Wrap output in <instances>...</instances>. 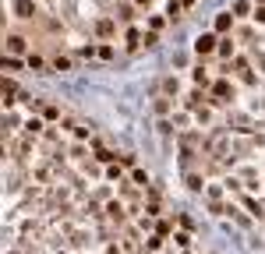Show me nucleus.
I'll return each mask as SVG.
<instances>
[{"instance_id": "nucleus-30", "label": "nucleus", "mask_w": 265, "mask_h": 254, "mask_svg": "<svg viewBox=\"0 0 265 254\" xmlns=\"http://www.w3.org/2000/svg\"><path fill=\"white\" fill-rule=\"evenodd\" d=\"M251 18H255V21H258V25H265V4H258V7H255V14H251Z\"/></svg>"}, {"instance_id": "nucleus-33", "label": "nucleus", "mask_w": 265, "mask_h": 254, "mask_svg": "<svg viewBox=\"0 0 265 254\" xmlns=\"http://www.w3.org/2000/svg\"><path fill=\"white\" fill-rule=\"evenodd\" d=\"M117 162H121V166H134V155H128V152H124V155H117Z\"/></svg>"}, {"instance_id": "nucleus-13", "label": "nucleus", "mask_w": 265, "mask_h": 254, "mask_svg": "<svg viewBox=\"0 0 265 254\" xmlns=\"http://www.w3.org/2000/svg\"><path fill=\"white\" fill-rule=\"evenodd\" d=\"M244 205H248V212H251L255 219H262V216H265V205H262V201H255V198H244Z\"/></svg>"}, {"instance_id": "nucleus-14", "label": "nucleus", "mask_w": 265, "mask_h": 254, "mask_svg": "<svg viewBox=\"0 0 265 254\" xmlns=\"http://www.w3.org/2000/svg\"><path fill=\"white\" fill-rule=\"evenodd\" d=\"M191 81L198 85V89H205V85H209V71H205V67H195V71H191Z\"/></svg>"}, {"instance_id": "nucleus-9", "label": "nucleus", "mask_w": 265, "mask_h": 254, "mask_svg": "<svg viewBox=\"0 0 265 254\" xmlns=\"http://www.w3.org/2000/svg\"><path fill=\"white\" fill-rule=\"evenodd\" d=\"M25 64H28V71H35V74H43V71H46V60H43L39 53H28Z\"/></svg>"}, {"instance_id": "nucleus-27", "label": "nucleus", "mask_w": 265, "mask_h": 254, "mask_svg": "<svg viewBox=\"0 0 265 254\" xmlns=\"http://www.w3.org/2000/svg\"><path fill=\"white\" fill-rule=\"evenodd\" d=\"M35 177H39V180H50L53 169H50V166H35Z\"/></svg>"}, {"instance_id": "nucleus-23", "label": "nucleus", "mask_w": 265, "mask_h": 254, "mask_svg": "<svg viewBox=\"0 0 265 254\" xmlns=\"http://www.w3.org/2000/svg\"><path fill=\"white\" fill-rule=\"evenodd\" d=\"M106 177L121 184V166H117V162H110V166H106Z\"/></svg>"}, {"instance_id": "nucleus-29", "label": "nucleus", "mask_w": 265, "mask_h": 254, "mask_svg": "<svg viewBox=\"0 0 265 254\" xmlns=\"http://www.w3.org/2000/svg\"><path fill=\"white\" fill-rule=\"evenodd\" d=\"M96 57H99V60H110V57H113V46H99Z\"/></svg>"}, {"instance_id": "nucleus-11", "label": "nucleus", "mask_w": 265, "mask_h": 254, "mask_svg": "<svg viewBox=\"0 0 265 254\" xmlns=\"http://www.w3.org/2000/svg\"><path fill=\"white\" fill-rule=\"evenodd\" d=\"M50 67H53V71H60V74H67V71H71V57H64V53H57V57L50 60Z\"/></svg>"}, {"instance_id": "nucleus-18", "label": "nucleus", "mask_w": 265, "mask_h": 254, "mask_svg": "<svg viewBox=\"0 0 265 254\" xmlns=\"http://www.w3.org/2000/svg\"><path fill=\"white\" fill-rule=\"evenodd\" d=\"M163 25H166V18H163V14H152V18H148V32H159Z\"/></svg>"}, {"instance_id": "nucleus-22", "label": "nucleus", "mask_w": 265, "mask_h": 254, "mask_svg": "<svg viewBox=\"0 0 265 254\" xmlns=\"http://www.w3.org/2000/svg\"><path fill=\"white\" fill-rule=\"evenodd\" d=\"M219 53H223V57H234V39H223V42H219Z\"/></svg>"}, {"instance_id": "nucleus-34", "label": "nucleus", "mask_w": 265, "mask_h": 254, "mask_svg": "<svg viewBox=\"0 0 265 254\" xmlns=\"http://www.w3.org/2000/svg\"><path fill=\"white\" fill-rule=\"evenodd\" d=\"M134 4H138V7H152V0H134Z\"/></svg>"}, {"instance_id": "nucleus-35", "label": "nucleus", "mask_w": 265, "mask_h": 254, "mask_svg": "<svg viewBox=\"0 0 265 254\" xmlns=\"http://www.w3.org/2000/svg\"><path fill=\"white\" fill-rule=\"evenodd\" d=\"M258 4H265V0H258Z\"/></svg>"}, {"instance_id": "nucleus-8", "label": "nucleus", "mask_w": 265, "mask_h": 254, "mask_svg": "<svg viewBox=\"0 0 265 254\" xmlns=\"http://www.w3.org/2000/svg\"><path fill=\"white\" fill-rule=\"evenodd\" d=\"M141 39H145V35H141L138 28H128V35H124V46L134 53V50H141Z\"/></svg>"}, {"instance_id": "nucleus-2", "label": "nucleus", "mask_w": 265, "mask_h": 254, "mask_svg": "<svg viewBox=\"0 0 265 254\" xmlns=\"http://www.w3.org/2000/svg\"><path fill=\"white\" fill-rule=\"evenodd\" d=\"M28 39L21 32H7V57H28Z\"/></svg>"}, {"instance_id": "nucleus-12", "label": "nucleus", "mask_w": 265, "mask_h": 254, "mask_svg": "<svg viewBox=\"0 0 265 254\" xmlns=\"http://www.w3.org/2000/svg\"><path fill=\"white\" fill-rule=\"evenodd\" d=\"M234 18H251V0H237L234 4Z\"/></svg>"}, {"instance_id": "nucleus-26", "label": "nucleus", "mask_w": 265, "mask_h": 254, "mask_svg": "<svg viewBox=\"0 0 265 254\" xmlns=\"http://www.w3.org/2000/svg\"><path fill=\"white\" fill-rule=\"evenodd\" d=\"M43 117L46 120H60V106H43Z\"/></svg>"}, {"instance_id": "nucleus-28", "label": "nucleus", "mask_w": 265, "mask_h": 254, "mask_svg": "<svg viewBox=\"0 0 265 254\" xmlns=\"http://www.w3.org/2000/svg\"><path fill=\"white\" fill-rule=\"evenodd\" d=\"M145 247H148V251H159V247H163V237H159V233H156V237H148Z\"/></svg>"}, {"instance_id": "nucleus-24", "label": "nucleus", "mask_w": 265, "mask_h": 254, "mask_svg": "<svg viewBox=\"0 0 265 254\" xmlns=\"http://www.w3.org/2000/svg\"><path fill=\"white\" fill-rule=\"evenodd\" d=\"M166 18H173V21L180 18V4H177V0H170V4H166Z\"/></svg>"}, {"instance_id": "nucleus-19", "label": "nucleus", "mask_w": 265, "mask_h": 254, "mask_svg": "<svg viewBox=\"0 0 265 254\" xmlns=\"http://www.w3.org/2000/svg\"><path fill=\"white\" fill-rule=\"evenodd\" d=\"M131 180H134L138 187H148V173H145V169H134V173H131Z\"/></svg>"}, {"instance_id": "nucleus-31", "label": "nucleus", "mask_w": 265, "mask_h": 254, "mask_svg": "<svg viewBox=\"0 0 265 254\" xmlns=\"http://www.w3.org/2000/svg\"><path fill=\"white\" fill-rule=\"evenodd\" d=\"M173 240H177V247H191V237H187V233H177Z\"/></svg>"}, {"instance_id": "nucleus-25", "label": "nucleus", "mask_w": 265, "mask_h": 254, "mask_svg": "<svg viewBox=\"0 0 265 254\" xmlns=\"http://www.w3.org/2000/svg\"><path fill=\"white\" fill-rule=\"evenodd\" d=\"M117 18H121L124 25H128V21H134V7H121V11H117Z\"/></svg>"}, {"instance_id": "nucleus-32", "label": "nucleus", "mask_w": 265, "mask_h": 254, "mask_svg": "<svg viewBox=\"0 0 265 254\" xmlns=\"http://www.w3.org/2000/svg\"><path fill=\"white\" fill-rule=\"evenodd\" d=\"M141 46L148 50V46H156V32H145V39H141Z\"/></svg>"}, {"instance_id": "nucleus-20", "label": "nucleus", "mask_w": 265, "mask_h": 254, "mask_svg": "<svg viewBox=\"0 0 265 254\" xmlns=\"http://www.w3.org/2000/svg\"><path fill=\"white\" fill-rule=\"evenodd\" d=\"M4 67H7V71H21V67H28V64H21L18 57H4Z\"/></svg>"}, {"instance_id": "nucleus-10", "label": "nucleus", "mask_w": 265, "mask_h": 254, "mask_svg": "<svg viewBox=\"0 0 265 254\" xmlns=\"http://www.w3.org/2000/svg\"><path fill=\"white\" fill-rule=\"evenodd\" d=\"M106 216H110L113 223H124V205H121V201H110V205H106Z\"/></svg>"}, {"instance_id": "nucleus-21", "label": "nucleus", "mask_w": 265, "mask_h": 254, "mask_svg": "<svg viewBox=\"0 0 265 254\" xmlns=\"http://www.w3.org/2000/svg\"><path fill=\"white\" fill-rule=\"evenodd\" d=\"M156 113H159V117H166V113H170V99H166V96H159V99H156Z\"/></svg>"}, {"instance_id": "nucleus-7", "label": "nucleus", "mask_w": 265, "mask_h": 254, "mask_svg": "<svg viewBox=\"0 0 265 254\" xmlns=\"http://www.w3.org/2000/svg\"><path fill=\"white\" fill-rule=\"evenodd\" d=\"M234 21H237V18H234L230 11H219V14H216V32H230Z\"/></svg>"}, {"instance_id": "nucleus-16", "label": "nucleus", "mask_w": 265, "mask_h": 254, "mask_svg": "<svg viewBox=\"0 0 265 254\" xmlns=\"http://www.w3.org/2000/svg\"><path fill=\"white\" fill-rule=\"evenodd\" d=\"M163 92H166V96H177V92H180V81H177V78H166V81H163Z\"/></svg>"}, {"instance_id": "nucleus-1", "label": "nucleus", "mask_w": 265, "mask_h": 254, "mask_svg": "<svg viewBox=\"0 0 265 254\" xmlns=\"http://www.w3.org/2000/svg\"><path fill=\"white\" fill-rule=\"evenodd\" d=\"M14 14H18L21 21H39V18H43V11H39L35 0H14Z\"/></svg>"}, {"instance_id": "nucleus-4", "label": "nucleus", "mask_w": 265, "mask_h": 254, "mask_svg": "<svg viewBox=\"0 0 265 254\" xmlns=\"http://www.w3.org/2000/svg\"><path fill=\"white\" fill-rule=\"evenodd\" d=\"M212 103H234V85L216 81V85H212Z\"/></svg>"}, {"instance_id": "nucleus-15", "label": "nucleus", "mask_w": 265, "mask_h": 254, "mask_svg": "<svg viewBox=\"0 0 265 254\" xmlns=\"http://www.w3.org/2000/svg\"><path fill=\"white\" fill-rule=\"evenodd\" d=\"M195 117H198V124H212V120H216L212 106H198V110H195Z\"/></svg>"}, {"instance_id": "nucleus-5", "label": "nucleus", "mask_w": 265, "mask_h": 254, "mask_svg": "<svg viewBox=\"0 0 265 254\" xmlns=\"http://www.w3.org/2000/svg\"><path fill=\"white\" fill-rule=\"evenodd\" d=\"M21 131H25L28 138H39V134H46V124H43L39 117H28V120H25V127H21Z\"/></svg>"}, {"instance_id": "nucleus-17", "label": "nucleus", "mask_w": 265, "mask_h": 254, "mask_svg": "<svg viewBox=\"0 0 265 254\" xmlns=\"http://www.w3.org/2000/svg\"><path fill=\"white\" fill-rule=\"evenodd\" d=\"M187 187H191V191H202V187H205V177H198V173H187Z\"/></svg>"}, {"instance_id": "nucleus-6", "label": "nucleus", "mask_w": 265, "mask_h": 254, "mask_svg": "<svg viewBox=\"0 0 265 254\" xmlns=\"http://www.w3.org/2000/svg\"><path fill=\"white\" fill-rule=\"evenodd\" d=\"M96 35H99V39L117 35V21H113V18H99V21H96Z\"/></svg>"}, {"instance_id": "nucleus-3", "label": "nucleus", "mask_w": 265, "mask_h": 254, "mask_svg": "<svg viewBox=\"0 0 265 254\" xmlns=\"http://www.w3.org/2000/svg\"><path fill=\"white\" fill-rule=\"evenodd\" d=\"M216 50H219V39H216L212 32H205V35L195 39V53H198V57H209V53H216Z\"/></svg>"}]
</instances>
